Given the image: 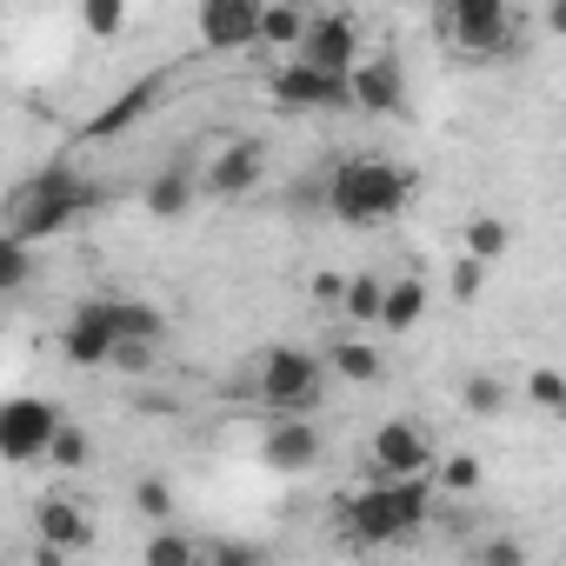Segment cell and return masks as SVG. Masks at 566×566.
<instances>
[{
  "label": "cell",
  "instance_id": "6da1fadb",
  "mask_svg": "<svg viewBox=\"0 0 566 566\" xmlns=\"http://www.w3.org/2000/svg\"><path fill=\"white\" fill-rule=\"evenodd\" d=\"M94 200H101V187L74 160H48L28 180H14V193H8V233H21L28 247H41V240L67 233Z\"/></svg>",
  "mask_w": 566,
  "mask_h": 566
},
{
  "label": "cell",
  "instance_id": "7a4b0ae2",
  "mask_svg": "<svg viewBox=\"0 0 566 566\" xmlns=\"http://www.w3.org/2000/svg\"><path fill=\"white\" fill-rule=\"evenodd\" d=\"M321 207L340 220V227H387L413 207V174L380 160V154H354L327 174L321 187Z\"/></svg>",
  "mask_w": 566,
  "mask_h": 566
},
{
  "label": "cell",
  "instance_id": "3957f363",
  "mask_svg": "<svg viewBox=\"0 0 566 566\" xmlns=\"http://www.w3.org/2000/svg\"><path fill=\"white\" fill-rule=\"evenodd\" d=\"M427 506H433L427 473H407V480H374V486L347 493V506H340V533H347L354 546H394V539L420 533Z\"/></svg>",
  "mask_w": 566,
  "mask_h": 566
},
{
  "label": "cell",
  "instance_id": "277c9868",
  "mask_svg": "<svg viewBox=\"0 0 566 566\" xmlns=\"http://www.w3.org/2000/svg\"><path fill=\"white\" fill-rule=\"evenodd\" d=\"M247 387H253V400H260L266 413H314V407L327 400V360L307 354V347L273 340V347H260Z\"/></svg>",
  "mask_w": 566,
  "mask_h": 566
},
{
  "label": "cell",
  "instance_id": "5b68a950",
  "mask_svg": "<svg viewBox=\"0 0 566 566\" xmlns=\"http://www.w3.org/2000/svg\"><path fill=\"white\" fill-rule=\"evenodd\" d=\"M513 0H433V34L467 61L513 54Z\"/></svg>",
  "mask_w": 566,
  "mask_h": 566
},
{
  "label": "cell",
  "instance_id": "8992f818",
  "mask_svg": "<svg viewBox=\"0 0 566 566\" xmlns=\"http://www.w3.org/2000/svg\"><path fill=\"white\" fill-rule=\"evenodd\" d=\"M61 420H67V413H61L54 400H41V394L0 400V460H8V467H34V460H48V440H54Z\"/></svg>",
  "mask_w": 566,
  "mask_h": 566
},
{
  "label": "cell",
  "instance_id": "52a82bcc",
  "mask_svg": "<svg viewBox=\"0 0 566 566\" xmlns=\"http://www.w3.org/2000/svg\"><path fill=\"white\" fill-rule=\"evenodd\" d=\"M347 107L374 114V120H400L407 114V74L394 54H360L347 67Z\"/></svg>",
  "mask_w": 566,
  "mask_h": 566
},
{
  "label": "cell",
  "instance_id": "ba28073f",
  "mask_svg": "<svg viewBox=\"0 0 566 566\" xmlns=\"http://www.w3.org/2000/svg\"><path fill=\"white\" fill-rule=\"evenodd\" d=\"M367 467H374V480L433 473V433L420 420H380L374 440H367Z\"/></svg>",
  "mask_w": 566,
  "mask_h": 566
},
{
  "label": "cell",
  "instance_id": "9c48e42d",
  "mask_svg": "<svg viewBox=\"0 0 566 566\" xmlns=\"http://www.w3.org/2000/svg\"><path fill=\"white\" fill-rule=\"evenodd\" d=\"M273 101L280 107H307V114H340L347 107V74H327L314 61H287V67H273Z\"/></svg>",
  "mask_w": 566,
  "mask_h": 566
},
{
  "label": "cell",
  "instance_id": "30bf717a",
  "mask_svg": "<svg viewBox=\"0 0 566 566\" xmlns=\"http://www.w3.org/2000/svg\"><path fill=\"white\" fill-rule=\"evenodd\" d=\"M34 539H41L48 559H74V553L94 546V513H87L74 493H48V500L34 506Z\"/></svg>",
  "mask_w": 566,
  "mask_h": 566
},
{
  "label": "cell",
  "instance_id": "8fae6325",
  "mask_svg": "<svg viewBox=\"0 0 566 566\" xmlns=\"http://www.w3.org/2000/svg\"><path fill=\"white\" fill-rule=\"evenodd\" d=\"M321 453H327V440H321L314 413H273V427L260 433V460L273 473H307V467H321Z\"/></svg>",
  "mask_w": 566,
  "mask_h": 566
},
{
  "label": "cell",
  "instance_id": "7c38bea8",
  "mask_svg": "<svg viewBox=\"0 0 566 566\" xmlns=\"http://www.w3.org/2000/svg\"><path fill=\"white\" fill-rule=\"evenodd\" d=\"M114 340H120V327H114V294L81 301V307L67 314V327H61V354H67L74 367H107Z\"/></svg>",
  "mask_w": 566,
  "mask_h": 566
},
{
  "label": "cell",
  "instance_id": "4fadbf2b",
  "mask_svg": "<svg viewBox=\"0 0 566 566\" xmlns=\"http://www.w3.org/2000/svg\"><path fill=\"white\" fill-rule=\"evenodd\" d=\"M294 54L314 61V67H327V74H347V67L360 61V21H354V14H307Z\"/></svg>",
  "mask_w": 566,
  "mask_h": 566
},
{
  "label": "cell",
  "instance_id": "5bb4252c",
  "mask_svg": "<svg viewBox=\"0 0 566 566\" xmlns=\"http://www.w3.org/2000/svg\"><path fill=\"white\" fill-rule=\"evenodd\" d=\"M260 180H266V140H227V147L207 160L200 193H207V200H240V193H253Z\"/></svg>",
  "mask_w": 566,
  "mask_h": 566
},
{
  "label": "cell",
  "instance_id": "9a60e30c",
  "mask_svg": "<svg viewBox=\"0 0 566 566\" xmlns=\"http://www.w3.org/2000/svg\"><path fill=\"white\" fill-rule=\"evenodd\" d=\"M253 28H260V0H200L193 8V34H200L207 54L253 48Z\"/></svg>",
  "mask_w": 566,
  "mask_h": 566
},
{
  "label": "cell",
  "instance_id": "2e32d148",
  "mask_svg": "<svg viewBox=\"0 0 566 566\" xmlns=\"http://www.w3.org/2000/svg\"><path fill=\"white\" fill-rule=\"evenodd\" d=\"M193 200H200V174H193V160H174V167H160V174L147 180V213H154V220H180Z\"/></svg>",
  "mask_w": 566,
  "mask_h": 566
},
{
  "label": "cell",
  "instance_id": "e0dca14e",
  "mask_svg": "<svg viewBox=\"0 0 566 566\" xmlns=\"http://www.w3.org/2000/svg\"><path fill=\"white\" fill-rule=\"evenodd\" d=\"M420 314H427V280H380V327L387 334H407V327H420Z\"/></svg>",
  "mask_w": 566,
  "mask_h": 566
},
{
  "label": "cell",
  "instance_id": "ac0fdd59",
  "mask_svg": "<svg viewBox=\"0 0 566 566\" xmlns=\"http://www.w3.org/2000/svg\"><path fill=\"white\" fill-rule=\"evenodd\" d=\"M307 28V8L301 0H260V28H253V48H280V54H294Z\"/></svg>",
  "mask_w": 566,
  "mask_h": 566
},
{
  "label": "cell",
  "instance_id": "d6986e66",
  "mask_svg": "<svg viewBox=\"0 0 566 566\" xmlns=\"http://www.w3.org/2000/svg\"><path fill=\"white\" fill-rule=\"evenodd\" d=\"M460 253H473L480 266L506 260V253H513V220H500V213H473V220L460 227Z\"/></svg>",
  "mask_w": 566,
  "mask_h": 566
},
{
  "label": "cell",
  "instance_id": "ffe728a7",
  "mask_svg": "<svg viewBox=\"0 0 566 566\" xmlns=\"http://www.w3.org/2000/svg\"><path fill=\"white\" fill-rule=\"evenodd\" d=\"M321 360H327V374H340L347 387H374V380L387 374L380 347H367V340H340V347H327Z\"/></svg>",
  "mask_w": 566,
  "mask_h": 566
},
{
  "label": "cell",
  "instance_id": "44dd1931",
  "mask_svg": "<svg viewBox=\"0 0 566 566\" xmlns=\"http://www.w3.org/2000/svg\"><path fill=\"white\" fill-rule=\"evenodd\" d=\"M34 273H41L34 247H28L21 233L0 227V301H8V294H28V287H34Z\"/></svg>",
  "mask_w": 566,
  "mask_h": 566
},
{
  "label": "cell",
  "instance_id": "7402d4cb",
  "mask_svg": "<svg viewBox=\"0 0 566 566\" xmlns=\"http://www.w3.org/2000/svg\"><path fill=\"white\" fill-rule=\"evenodd\" d=\"M48 467H61V473H87V467H94V433L74 427V420H61L54 440H48Z\"/></svg>",
  "mask_w": 566,
  "mask_h": 566
},
{
  "label": "cell",
  "instance_id": "603a6c76",
  "mask_svg": "<svg viewBox=\"0 0 566 566\" xmlns=\"http://www.w3.org/2000/svg\"><path fill=\"white\" fill-rule=\"evenodd\" d=\"M460 407L480 413V420H493V413L513 407V387H506L500 374H467V380H460Z\"/></svg>",
  "mask_w": 566,
  "mask_h": 566
},
{
  "label": "cell",
  "instance_id": "cb8c5ba5",
  "mask_svg": "<svg viewBox=\"0 0 566 566\" xmlns=\"http://www.w3.org/2000/svg\"><path fill=\"white\" fill-rule=\"evenodd\" d=\"M154 101H160V81H140V87H134V94H120V101H114V107H107L87 134H120V127H127V120H140Z\"/></svg>",
  "mask_w": 566,
  "mask_h": 566
},
{
  "label": "cell",
  "instance_id": "d4e9b609",
  "mask_svg": "<svg viewBox=\"0 0 566 566\" xmlns=\"http://www.w3.org/2000/svg\"><path fill=\"white\" fill-rule=\"evenodd\" d=\"M81 28L94 41H120L127 34V0H81Z\"/></svg>",
  "mask_w": 566,
  "mask_h": 566
},
{
  "label": "cell",
  "instance_id": "484cf974",
  "mask_svg": "<svg viewBox=\"0 0 566 566\" xmlns=\"http://www.w3.org/2000/svg\"><path fill=\"white\" fill-rule=\"evenodd\" d=\"M526 407H539L546 420L566 413V380H559V367H533V374H526Z\"/></svg>",
  "mask_w": 566,
  "mask_h": 566
},
{
  "label": "cell",
  "instance_id": "4316f807",
  "mask_svg": "<svg viewBox=\"0 0 566 566\" xmlns=\"http://www.w3.org/2000/svg\"><path fill=\"white\" fill-rule=\"evenodd\" d=\"M140 559H147V566H200V546H193L187 533H154V539L140 546Z\"/></svg>",
  "mask_w": 566,
  "mask_h": 566
},
{
  "label": "cell",
  "instance_id": "83f0119b",
  "mask_svg": "<svg viewBox=\"0 0 566 566\" xmlns=\"http://www.w3.org/2000/svg\"><path fill=\"white\" fill-rule=\"evenodd\" d=\"M340 307H347L354 321H374V314H380V280H374V273L340 280Z\"/></svg>",
  "mask_w": 566,
  "mask_h": 566
},
{
  "label": "cell",
  "instance_id": "f1b7e54d",
  "mask_svg": "<svg viewBox=\"0 0 566 566\" xmlns=\"http://www.w3.org/2000/svg\"><path fill=\"white\" fill-rule=\"evenodd\" d=\"M134 506H140L147 520L167 526V520H174V493H167V480H140V486H134Z\"/></svg>",
  "mask_w": 566,
  "mask_h": 566
},
{
  "label": "cell",
  "instance_id": "f546056e",
  "mask_svg": "<svg viewBox=\"0 0 566 566\" xmlns=\"http://www.w3.org/2000/svg\"><path fill=\"white\" fill-rule=\"evenodd\" d=\"M480 287H486V266H480L473 253H460V260H453V301L467 307V301H480Z\"/></svg>",
  "mask_w": 566,
  "mask_h": 566
},
{
  "label": "cell",
  "instance_id": "4dcf8cb0",
  "mask_svg": "<svg viewBox=\"0 0 566 566\" xmlns=\"http://www.w3.org/2000/svg\"><path fill=\"white\" fill-rule=\"evenodd\" d=\"M107 367H120V374H147V367H154V340H114Z\"/></svg>",
  "mask_w": 566,
  "mask_h": 566
},
{
  "label": "cell",
  "instance_id": "1f68e13d",
  "mask_svg": "<svg viewBox=\"0 0 566 566\" xmlns=\"http://www.w3.org/2000/svg\"><path fill=\"white\" fill-rule=\"evenodd\" d=\"M440 486H447V493H473V486H480V460H473V453L447 460V467H440Z\"/></svg>",
  "mask_w": 566,
  "mask_h": 566
},
{
  "label": "cell",
  "instance_id": "d6a6232c",
  "mask_svg": "<svg viewBox=\"0 0 566 566\" xmlns=\"http://www.w3.org/2000/svg\"><path fill=\"white\" fill-rule=\"evenodd\" d=\"M480 566H526V546L520 539H486L480 546Z\"/></svg>",
  "mask_w": 566,
  "mask_h": 566
},
{
  "label": "cell",
  "instance_id": "836d02e7",
  "mask_svg": "<svg viewBox=\"0 0 566 566\" xmlns=\"http://www.w3.org/2000/svg\"><path fill=\"white\" fill-rule=\"evenodd\" d=\"M420 8H433V0H420Z\"/></svg>",
  "mask_w": 566,
  "mask_h": 566
}]
</instances>
